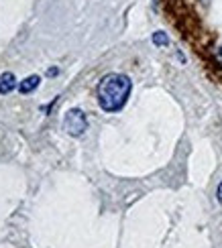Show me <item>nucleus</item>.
<instances>
[{"mask_svg":"<svg viewBox=\"0 0 222 248\" xmlns=\"http://www.w3.org/2000/svg\"><path fill=\"white\" fill-rule=\"evenodd\" d=\"M133 81L124 74H108L98 84V104L106 112H119L131 96Z\"/></svg>","mask_w":222,"mask_h":248,"instance_id":"1","label":"nucleus"},{"mask_svg":"<svg viewBox=\"0 0 222 248\" xmlns=\"http://www.w3.org/2000/svg\"><path fill=\"white\" fill-rule=\"evenodd\" d=\"M88 128V120L86 114L80 108H71L66 112V118H63V130L71 137H82Z\"/></svg>","mask_w":222,"mask_h":248,"instance_id":"2","label":"nucleus"},{"mask_svg":"<svg viewBox=\"0 0 222 248\" xmlns=\"http://www.w3.org/2000/svg\"><path fill=\"white\" fill-rule=\"evenodd\" d=\"M17 88V78L15 74H10V71H6V74L0 76V94H10Z\"/></svg>","mask_w":222,"mask_h":248,"instance_id":"3","label":"nucleus"},{"mask_svg":"<svg viewBox=\"0 0 222 248\" xmlns=\"http://www.w3.org/2000/svg\"><path fill=\"white\" fill-rule=\"evenodd\" d=\"M39 81H41L39 76H29V78H25V79L18 84V92H20V94H31L33 90L39 88Z\"/></svg>","mask_w":222,"mask_h":248,"instance_id":"4","label":"nucleus"},{"mask_svg":"<svg viewBox=\"0 0 222 248\" xmlns=\"http://www.w3.org/2000/svg\"><path fill=\"white\" fill-rule=\"evenodd\" d=\"M153 43H155L157 47H163V45L169 43V37L163 33V31H157V33H153Z\"/></svg>","mask_w":222,"mask_h":248,"instance_id":"5","label":"nucleus"},{"mask_svg":"<svg viewBox=\"0 0 222 248\" xmlns=\"http://www.w3.org/2000/svg\"><path fill=\"white\" fill-rule=\"evenodd\" d=\"M216 198H218V202L222 203V183L218 185V191H216Z\"/></svg>","mask_w":222,"mask_h":248,"instance_id":"6","label":"nucleus"},{"mask_svg":"<svg viewBox=\"0 0 222 248\" xmlns=\"http://www.w3.org/2000/svg\"><path fill=\"white\" fill-rule=\"evenodd\" d=\"M220 57H222V45H220Z\"/></svg>","mask_w":222,"mask_h":248,"instance_id":"7","label":"nucleus"}]
</instances>
